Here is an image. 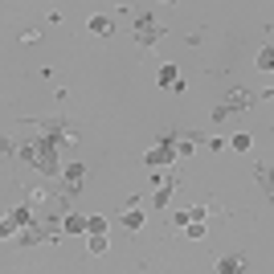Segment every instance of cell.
I'll return each instance as SVG.
<instances>
[{
  "label": "cell",
  "mask_w": 274,
  "mask_h": 274,
  "mask_svg": "<svg viewBox=\"0 0 274 274\" xmlns=\"http://www.w3.org/2000/svg\"><path fill=\"white\" fill-rule=\"evenodd\" d=\"M139 37H143V41H151V37H156V25H147V21H139Z\"/></svg>",
  "instance_id": "5b68a950"
},
{
  "label": "cell",
  "mask_w": 274,
  "mask_h": 274,
  "mask_svg": "<svg viewBox=\"0 0 274 274\" xmlns=\"http://www.w3.org/2000/svg\"><path fill=\"white\" fill-rule=\"evenodd\" d=\"M90 29H95V33H111V21L107 17H90Z\"/></svg>",
  "instance_id": "3957f363"
},
{
  "label": "cell",
  "mask_w": 274,
  "mask_h": 274,
  "mask_svg": "<svg viewBox=\"0 0 274 274\" xmlns=\"http://www.w3.org/2000/svg\"><path fill=\"white\" fill-rule=\"evenodd\" d=\"M258 70H274V49H262L258 53Z\"/></svg>",
  "instance_id": "6da1fadb"
},
{
  "label": "cell",
  "mask_w": 274,
  "mask_h": 274,
  "mask_svg": "<svg viewBox=\"0 0 274 274\" xmlns=\"http://www.w3.org/2000/svg\"><path fill=\"white\" fill-rule=\"evenodd\" d=\"M160 82H164V86H180V82H176V66H164V70H160Z\"/></svg>",
  "instance_id": "7a4b0ae2"
},
{
  "label": "cell",
  "mask_w": 274,
  "mask_h": 274,
  "mask_svg": "<svg viewBox=\"0 0 274 274\" xmlns=\"http://www.w3.org/2000/svg\"><path fill=\"white\" fill-rule=\"evenodd\" d=\"M86 225H90V221H82V217H66V229H70V233H82Z\"/></svg>",
  "instance_id": "277c9868"
},
{
  "label": "cell",
  "mask_w": 274,
  "mask_h": 274,
  "mask_svg": "<svg viewBox=\"0 0 274 274\" xmlns=\"http://www.w3.org/2000/svg\"><path fill=\"white\" fill-rule=\"evenodd\" d=\"M66 176H70V189H74V185H78V180H82V168L74 164V168H66Z\"/></svg>",
  "instance_id": "8992f818"
}]
</instances>
